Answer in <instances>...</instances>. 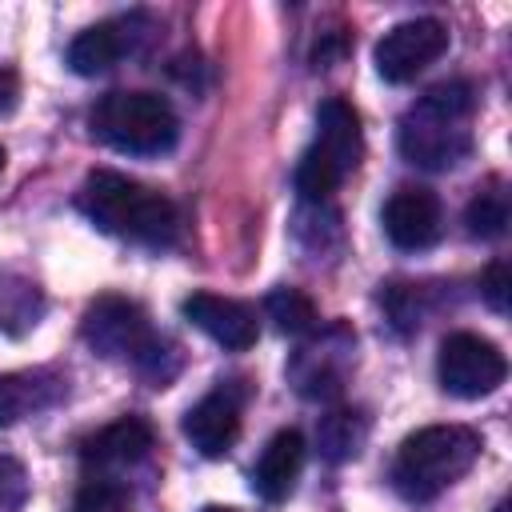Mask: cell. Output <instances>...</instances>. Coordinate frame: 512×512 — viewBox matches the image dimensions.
Instances as JSON below:
<instances>
[{
  "label": "cell",
  "mask_w": 512,
  "mask_h": 512,
  "mask_svg": "<svg viewBox=\"0 0 512 512\" xmlns=\"http://www.w3.org/2000/svg\"><path fill=\"white\" fill-rule=\"evenodd\" d=\"M380 224H384V236L392 240V248H400V252H424V248H432L440 240L444 212H440V200H436L432 188L400 184L384 200Z\"/></svg>",
  "instance_id": "cell-9"
},
{
  "label": "cell",
  "mask_w": 512,
  "mask_h": 512,
  "mask_svg": "<svg viewBox=\"0 0 512 512\" xmlns=\"http://www.w3.org/2000/svg\"><path fill=\"white\" fill-rule=\"evenodd\" d=\"M492 512H508V508H504V504H496V508H492Z\"/></svg>",
  "instance_id": "cell-27"
},
{
  "label": "cell",
  "mask_w": 512,
  "mask_h": 512,
  "mask_svg": "<svg viewBox=\"0 0 512 512\" xmlns=\"http://www.w3.org/2000/svg\"><path fill=\"white\" fill-rule=\"evenodd\" d=\"M40 316H44V292L28 276L4 272L0 276V332L24 336L40 324Z\"/></svg>",
  "instance_id": "cell-18"
},
{
  "label": "cell",
  "mask_w": 512,
  "mask_h": 512,
  "mask_svg": "<svg viewBox=\"0 0 512 512\" xmlns=\"http://www.w3.org/2000/svg\"><path fill=\"white\" fill-rule=\"evenodd\" d=\"M140 28H144V16H116V20H100V24L84 28L68 44V68L76 76H100V72L116 68L120 56L136 48Z\"/></svg>",
  "instance_id": "cell-13"
},
{
  "label": "cell",
  "mask_w": 512,
  "mask_h": 512,
  "mask_svg": "<svg viewBox=\"0 0 512 512\" xmlns=\"http://www.w3.org/2000/svg\"><path fill=\"white\" fill-rule=\"evenodd\" d=\"M448 52V28L432 16H416V20H400L392 24L380 40H376V72L388 84H408L416 80L428 64H436Z\"/></svg>",
  "instance_id": "cell-8"
},
{
  "label": "cell",
  "mask_w": 512,
  "mask_h": 512,
  "mask_svg": "<svg viewBox=\"0 0 512 512\" xmlns=\"http://www.w3.org/2000/svg\"><path fill=\"white\" fill-rule=\"evenodd\" d=\"M148 448H152V428H148V420H140V416H120L116 424L100 428V432L84 444L80 460H84V468H88V480H112V472L140 464V460L148 456Z\"/></svg>",
  "instance_id": "cell-12"
},
{
  "label": "cell",
  "mask_w": 512,
  "mask_h": 512,
  "mask_svg": "<svg viewBox=\"0 0 512 512\" xmlns=\"http://www.w3.org/2000/svg\"><path fill=\"white\" fill-rule=\"evenodd\" d=\"M464 224H468V236H476V240L504 236V228H508V192H504L500 180L476 188V196L464 208Z\"/></svg>",
  "instance_id": "cell-19"
},
{
  "label": "cell",
  "mask_w": 512,
  "mask_h": 512,
  "mask_svg": "<svg viewBox=\"0 0 512 512\" xmlns=\"http://www.w3.org/2000/svg\"><path fill=\"white\" fill-rule=\"evenodd\" d=\"M60 396V380L48 372H4L0 376V428L48 408Z\"/></svg>",
  "instance_id": "cell-15"
},
{
  "label": "cell",
  "mask_w": 512,
  "mask_h": 512,
  "mask_svg": "<svg viewBox=\"0 0 512 512\" xmlns=\"http://www.w3.org/2000/svg\"><path fill=\"white\" fill-rule=\"evenodd\" d=\"M76 204L100 232L144 248H168L180 232V212L164 192L112 168H96L80 184Z\"/></svg>",
  "instance_id": "cell-2"
},
{
  "label": "cell",
  "mask_w": 512,
  "mask_h": 512,
  "mask_svg": "<svg viewBox=\"0 0 512 512\" xmlns=\"http://www.w3.org/2000/svg\"><path fill=\"white\" fill-rule=\"evenodd\" d=\"M180 312H184V320H192L208 340H216L228 352H248L256 344V336H260L252 308L240 304V300L216 296V292H192V296H184Z\"/></svg>",
  "instance_id": "cell-11"
},
{
  "label": "cell",
  "mask_w": 512,
  "mask_h": 512,
  "mask_svg": "<svg viewBox=\"0 0 512 512\" xmlns=\"http://www.w3.org/2000/svg\"><path fill=\"white\" fill-rule=\"evenodd\" d=\"M364 440H368V416L360 408H336L316 424V448L332 464L352 460L364 448Z\"/></svg>",
  "instance_id": "cell-17"
},
{
  "label": "cell",
  "mask_w": 512,
  "mask_h": 512,
  "mask_svg": "<svg viewBox=\"0 0 512 512\" xmlns=\"http://www.w3.org/2000/svg\"><path fill=\"white\" fill-rule=\"evenodd\" d=\"M472 116L476 88L468 80H444L400 116L396 148L416 168L448 172L472 152Z\"/></svg>",
  "instance_id": "cell-1"
},
{
  "label": "cell",
  "mask_w": 512,
  "mask_h": 512,
  "mask_svg": "<svg viewBox=\"0 0 512 512\" xmlns=\"http://www.w3.org/2000/svg\"><path fill=\"white\" fill-rule=\"evenodd\" d=\"M380 304H384V312H388V320H392V328L400 336H408V332L420 328L424 308H420V292L412 284H388L384 296H380Z\"/></svg>",
  "instance_id": "cell-21"
},
{
  "label": "cell",
  "mask_w": 512,
  "mask_h": 512,
  "mask_svg": "<svg viewBox=\"0 0 512 512\" xmlns=\"http://www.w3.org/2000/svg\"><path fill=\"white\" fill-rule=\"evenodd\" d=\"M364 136H360V116L344 96H328L316 108V140L304 148L296 164V192L312 204L328 200L340 180L360 164Z\"/></svg>",
  "instance_id": "cell-4"
},
{
  "label": "cell",
  "mask_w": 512,
  "mask_h": 512,
  "mask_svg": "<svg viewBox=\"0 0 512 512\" xmlns=\"http://www.w3.org/2000/svg\"><path fill=\"white\" fill-rule=\"evenodd\" d=\"M304 456H308V444L296 428H280L260 460L252 464V492L264 500V504H284L300 480V468H304Z\"/></svg>",
  "instance_id": "cell-14"
},
{
  "label": "cell",
  "mask_w": 512,
  "mask_h": 512,
  "mask_svg": "<svg viewBox=\"0 0 512 512\" xmlns=\"http://www.w3.org/2000/svg\"><path fill=\"white\" fill-rule=\"evenodd\" d=\"M80 336L84 344L104 356V360H140L160 336L152 332L144 308L128 296H100L88 304L84 320H80Z\"/></svg>",
  "instance_id": "cell-7"
},
{
  "label": "cell",
  "mask_w": 512,
  "mask_h": 512,
  "mask_svg": "<svg viewBox=\"0 0 512 512\" xmlns=\"http://www.w3.org/2000/svg\"><path fill=\"white\" fill-rule=\"evenodd\" d=\"M436 376H440V388L448 396L480 400V396H492L504 384L508 360H504V352L492 340H484L476 332H452L440 344Z\"/></svg>",
  "instance_id": "cell-6"
},
{
  "label": "cell",
  "mask_w": 512,
  "mask_h": 512,
  "mask_svg": "<svg viewBox=\"0 0 512 512\" xmlns=\"http://www.w3.org/2000/svg\"><path fill=\"white\" fill-rule=\"evenodd\" d=\"M4 160H8V152H4V148H0V168H4Z\"/></svg>",
  "instance_id": "cell-26"
},
{
  "label": "cell",
  "mask_w": 512,
  "mask_h": 512,
  "mask_svg": "<svg viewBox=\"0 0 512 512\" xmlns=\"http://www.w3.org/2000/svg\"><path fill=\"white\" fill-rule=\"evenodd\" d=\"M480 456V436L464 424H428L412 432L396 460H392V484L404 500H432L444 488H452Z\"/></svg>",
  "instance_id": "cell-3"
},
{
  "label": "cell",
  "mask_w": 512,
  "mask_h": 512,
  "mask_svg": "<svg viewBox=\"0 0 512 512\" xmlns=\"http://www.w3.org/2000/svg\"><path fill=\"white\" fill-rule=\"evenodd\" d=\"M264 312H268V320H272L284 336H308V332L320 324L316 304H312L300 288H272V292L264 296Z\"/></svg>",
  "instance_id": "cell-20"
},
{
  "label": "cell",
  "mask_w": 512,
  "mask_h": 512,
  "mask_svg": "<svg viewBox=\"0 0 512 512\" xmlns=\"http://www.w3.org/2000/svg\"><path fill=\"white\" fill-rule=\"evenodd\" d=\"M200 512H236V508H224V504H208V508H200Z\"/></svg>",
  "instance_id": "cell-25"
},
{
  "label": "cell",
  "mask_w": 512,
  "mask_h": 512,
  "mask_svg": "<svg viewBox=\"0 0 512 512\" xmlns=\"http://www.w3.org/2000/svg\"><path fill=\"white\" fill-rule=\"evenodd\" d=\"M28 472L16 456H0V512H20L28 500Z\"/></svg>",
  "instance_id": "cell-22"
},
{
  "label": "cell",
  "mask_w": 512,
  "mask_h": 512,
  "mask_svg": "<svg viewBox=\"0 0 512 512\" xmlns=\"http://www.w3.org/2000/svg\"><path fill=\"white\" fill-rule=\"evenodd\" d=\"M92 136L128 156H160L180 136V116L160 92H108L92 108Z\"/></svg>",
  "instance_id": "cell-5"
},
{
  "label": "cell",
  "mask_w": 512,
  "mask_h": 512,
  "mask_svg": "<svg viewBox=\"0 0 512 512\" xmlns=\"http://www.w3.org/2000/svg\"><path fill=\"white\" fill-rule=\"evenodd\" d=\"M340 348H352V340H344ZM340 348H332V336L320 340V352L324 356H316L312 344L300 348V356L292 364V384L300 388V396H308V400H332L344 388V364L332 360V352H340Z\"/></svg>",
  "instance_id": "cell-16"
},
{
  "label": "cell",
  "mask_w": 512,
  "mask_h": 512,
  "mask_svg": "<svg viewBox=\"0 0 512 512\" xmlns=\"http://www.w3.org/2000/svg\"><path fill=\"white\" fill-rule=\"evenodd\" d=\"M180 428H184L188 444L200 456H208V460L224 456L240 436V388L236 384H216L208 396H200L184 412Z\"/></svg>",
  "instance_id": "cell-10"
},
{
  "label": "cell",
  "mask_w": 512,
  "mask_h": 512,
  "mask_svg": "<svg viewBox=\"0 0 512 512\" xmlns=\"http://www.w3.org/2000/svg\"><path fill=\"white\" fill-rule=\"evenodd\" d=\"M16 96H20V80L12 68H0V112H12L16 108Z\"/></svg>",
  "instance_id": "cell-24"
},
{
  "label": "cell",
  "mask_w": 512,
  "mask_h": 512,
  "mask_svg": "<svg viewBox=\"0 0 512 512\" xmlns=\"http://www.w3.org/2000/svg\"><path fill=\"white\" fill-rule=\"evenodd\" d=\"M508 288H512V272H508V260H492L488 272L480 276V296L492 312H508Z\"/></svg>",
  "instance_id": "cell-23"
},
{
  "label": "cell",
  "mask_w": 512,
  "mask_h": 512,
  "mask_svg": "<svg viewBox=\"0 0 512 512\" xmlns=\"http://www.w3.org/2000/svg\"><path fill=\"white\" fill-rule=\"evenodd\" d=\"M76 512H88V508H76Z\"/></svg>",
  "instance_id": "cell-28"
}]
</instances>
